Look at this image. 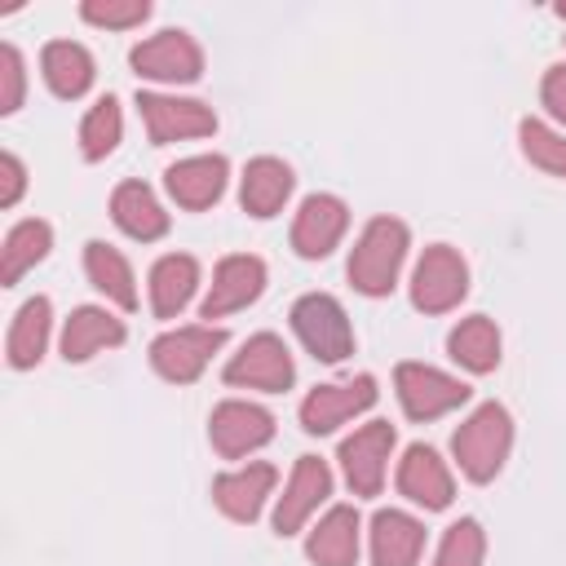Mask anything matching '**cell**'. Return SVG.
I'll return each instance as SVG.
<instances>
[{"instance_id": "1", "label": "cell", "mask_w": 566, "mask_h": 566, "mask_svg": "<svg viewBox=\"0 0 566 566\" xmlns=\"http://www.w3.org/2000/svg\"><path fill=\"white\" fill-rule=\"evenodd\" d=\"M402 256H407V226L394 217H376L349 256V283L367 296H385L398 279Z\"/></svg>"}, {"instance_id": "2", "label": "cell", "mask_w": 566, "mask_h": 566, "mask_svg": "<svg viewBox=\"0 0 566 566\" xmlns=\"http://www.w3.org/2000/svg\"><path fill=\"white\" fill-rule=\"evenodd\" d=\"M509 442H513V424H509V411L500 402H486L478 407L451 438L455 447V460L460 469L473 478V482H491L509 455Z\"/></svg>"}, {"instance_id": "3", "label": "cell", "mask_w": 566, "mask_h": 566, "mask_svg": "<svg viewBox=\"0 0 566 566\" xmlns=\"http://www.w3.org/2000/svg\"><path fill=\"white\" fill-rule=\"evenodd\" d=\"M292 327L296 336L305 340V349L323 363H340L349 349H354V332H349V318L340 310L336 296L327 292H310L292 305Z\"/></svg>"}, {"instance_id": "4", "label": "cell", "mask_w": 566, "mask_h": 566, "mask_svg": "<svg viewBox=\"0 0 566 566\" xmlns=\"http://www.w3.org/2000/svg\"><path fill=\"white\" fill-rule=\"evenodd\" d=\"M394 385H398L402 411L411 420H433V416H442V411H451L469 398V385H460L455 376H447L438 367H424V363H398Z\"/></svg>"}, {"instance_id": "5", "label": "cell", "mask_w": 566, "mask_h": 566, "mask_svg": "<svg viewBox=\"0 0 566 566\" xmlns=\"http://www.w3.org/2000/svg\"><path fill=\"white\" fill-rule=\"evenodd\" d=\"M464 292H469V270H464L460 252L447 248V243L429 248V252L420 256L416 274H411V301H416L424 314H442V310H451Z\"/></svg>"}, {"instance_id": "6", "label": "cell", "mask_w": 566, "mask_h": 566, "mask_svg": "<svg viewBox=\"0 0 566 566\" xmlns=\"http://www.w3.org/2000/svg\"><path fill=\"white\" fill-rule=\"evenodd\" d=\"M221 345H226V332L221 327H177V332H168V336H159L150 345V363H155L159 376L186 385V380H195L208 367V358Z\"/></svg>"}, {"instance_id": "7", "label": "cell", "mask_w": 566, "mask_h": 566, "mask_svg": "<svg viewBox=\"0 0 566 566\" xmlns=\"http://www.w3.org/2000/svg\"><path fill=\"white\" fill-rule=\"evenodd\" d=\"M137 111L146 119V133L155 146L177 142V137H208L217 128L212 106L190 102V97H159V93H137Z\"/></svg>"}, {"instance_id": "8", "label": "cell", "mask_w": 566, "mask_h": 566, "mask_svg": "<svg viewBox=\"0 0 566 566\" xmlns=\"http://www.w3.org/2000/svg\"><path fill=\"white\" fill-rule=\"evenodd\" d=\"M292 376H296V371H292V354H287V345H283L279 336H270V332L252 336V340L226 363V380H230V385H252V389H270V394L287 389Z\"/></svg>"}, {"instance_id": "9", "label": "cell", "mask_w": 566, "mask_h": 566, "mask_svg": "<svg viewBox=\"0 0 566 566\" xmlns=\"http://www.w3.org/2000/svg\"><path fill=\"white\" fill-rule=\"evenodd\" d=\"M371 402H376V380L371 376H354L345 385H318L301 402V424L310 433H332L336 424H345L349 416L367 411Z\"/></svg>"}, {"instance_id": "10", "label": "cell", "mask_w": 566, "mask_h": 566, "mask_svg": "<svg viewBox=\"0 0 566 566\" xmlns=\"http://www.w3.org/2000/svg\"><path fill=\"white\" fill-rule=\"evenodd\" d=\"M389 447H394V424L389 420H371L354 438L340 442V464H345V478H349L354 495H376L380 491Z\"/></svg>"}, {"instance_id": "11", "label": "cell", "mask_w": 566, "mask_h": 566, "mask_svg": "<svg viewBox=\"0 0 566 566\" xmlns=\"http://www.w3.org/2000/svg\"><path fill=\"white\" fill-rule=\"evenodd\" d=\"M208 433H212V447L226 460H234V455H248L274 438V416L265 407H252V402H221L212 411Z\"/></svg>"}, {"instance_id": "12", "label": "cell", "mask_w": 566, "mask_h": 566, "mask_svg": "<svg viewBox=\"0 0 566 566\" xmlns=\"http://www.w3.org/2000/svg\"><path fill=\"white\" fill-rule=\"evenodd\" d=\"M133 66L146 80H199L203 53L186 31H159L133 49Z\"/></svg>"}, {"instance_id": "13", "label": "cell", "mask_w": 566, "mask_h": 566, "mask_svg": "<svg viewBox=\"0 0 566 566\" xmlns=\"http://www.w3.org/2000/svg\"><path fill=\"white\" fill-rule=\"evenodd\" d=\"M327 491H332L327 464H323L318 455H301L296 469H292V482H287V491H283V500H279V509H274V531H279V535L301 531V522L318 509V500H327Z\"/></svg>"}, {"instance_id": "14", "label": "cell", "mask_w": 566, "mask_h": 566, "mask_svg": "<svg viewBox=\"0 0 566 566\" xmlns=\"http://www.w3.org/2000/svg\"><path fill=\"white\" fill-rule=\"evenodd\" d=\"M345 203L336 195H310L292 221V248L301 256H327L336 248V239L345 234Z\"/></svg>"}, {"instance_id": "15", "label": "cell", "mask_w": 566, "mask_h": 566, "mask_svg": "<svg viewBox=\"0 0 566 566\" xmlns=\"http://www.w3.org/2000/svg\"><path fill=\"white\" fill-rule=\"evenodd\" d=\"M265 287V265L256 256H226L212 274V292L203 301V318H221L230 310H243Z\"/></svg>"}, {"instance_id": "16", "label": "cell", "mask_w": 566, "mask_h": 566, "mask_svg": "<svg viewBox=\"0 0 566 566\" xmlns=\"http://www.w3.org/2000/svg\"><path fill=\"white\" fill-rule=\"evenodd\" d=\"M398 491L424 509H447L451 504V473L438 460L433 447H407L402 464H398Z\"/></svg>"}, {"instance_id": "17", "label": "cell", "mask_w": 566, "mask_h": 566, "mask_svg": "<svg viewBox=\"0 0 566 566\" xmlns=\"http://www.w3.org/2000/svg\"><path fill=\"white\" fill-rule=\"evenodd\" d=\"M168 195L181 208H208L221 199L226 190V159L221 155H199V159H181L168 172Z\"/></svg>"}, {"instance_id": "18", "label": "cell", "mask_w": 566, "mask_h": 566, "mask_svg": "<svg viewBox=\"0 0 566 566\" xmlns=\"http://www.w3.org/2000/svg\"><path fill=\"white\" fill-rule=\"evenodd\" d=\"M270 486H274V469H270V464H248V469H239V473H221V478L212 482V500H217V509H221L226 517L252 522V517L261 513Z\"/></svg>"}, {"instance_id": "19", "label": "cell", "mask_w": 566, "mask_h": 566, "mask_svg": "<svg viewBox=\"0 0 566 566\" xmlns=\"http://www.w3.org/2000/svg\"><path fill=\"white\" fill-rule=\"evenodd\" d=\"M420 544H424V526L416 517H407L398 509L376 513V522H371V557H376V566H416Z\"/></svg>"}, {"instance_id": "20", "label": "cell", "mask_w": 566, "mask_h": 566, "mask_svg": "<svg viewBox=\"0 0 566 566\" xmlns=\"http://www.w3.org/2000/svg\"><path fill=\"white\" fill-rule=\"evenodd\" d=\"M310 562L318 566H354L358 557V513L349 504L332 509L314 531H310V544H305Z\"/></svg>"}, {"instance_id": "21", "label": "cell", "mask_w": 566, "mask_h": 566, "mask_svg": "<svg viewBox=\"0 0 566 566\" xmlns=\"http://www.w3.org/2000/svg\"><path fill=\"white\" fill-rule=\"evenodd\" d=\"M292 195V168L283 159H252L248 172H243V208L252 217H274L283 208V199Z\"/></svg>"}, {"instance_id": "22", "label": "cell", "mask_w": 566, "mask_h": 566, "mask_svg": "<svg viewBox=\"0 0 566 566\" xmlns=\"http://www.w3.org/2000/svg\"><path fill=\"white\" fill-rule=\"evenodd\" d=\"M111 212H115V221H119V230H128L133 239H159L164 230H168V212L155 203V195H150V186H142V181H124L115 195H111Z\"/></svg>"}, {"instance_id": "23", "label": "cell", "mask_w": 566, "mask_h": 566, "mask_svg": "<svg viewBox=\"0 0 566 566\" xmlns=\"http://www.w3.org/2000/svg\"><path fill=\"white\" fill-rule=\"evenodd\" d=\"M119 340H124V323H119V318H111L106 310L84 305V310H75V314L66 318L62 354H66V363H80V358L97 354L102 345H119Z\"/></svg>"}, {"instance_id": "24", "label": "cell", "mask_w": 566, "mask_h": 566, "mask_svg": "<svg viewBox=\"0 0 566 566\" xmlns=\"http://www.w3.org/2000/svg\"><path fill=\"white\" fill-rule=\"evenodd\" d=\"M40 66H44V80H49V88H53L57 97H80V93L93 84V57H88V49H80V44H71V40L44 44Z\"/></svg>"}, {"instance_id": "25", "label": "cell", "mask_w": 566, "mask_h": 566, "mask_svg": "<svg viewBox=\"0 0 566 566\" xmlns=\"http://www.w3.org/2000/svg\"><path fill=\"white\" fill-rule=\"evenodd\" d=\"M195 283H199L195 256H164L150 270V305H155V314L159 318H172L195 296Z\"/></svg>"}, {"instance_id": "26", "label": "cell", "mask_w": 566, "mask_h": 566, "mask_svg": "<svg viewBox=\"0 0 566 566\" xmlns=\"http://www.w3.org/2000/svg\"><path fill=\"white\" fill-rule=\"evenodd\" d=\"M84 265H88V279H93V287L97 292H106L119 310H133L137 305V287H133V270H128V261L111 248V243H102V239H93L88 248H84Z\"/></svg>"}, {"instance_id": "27", "label": "cell", "mask_w": 566, "mask_h": 566, "mask_svg": "<svg viewBox=\"0 0 566 566\" xmlns=\"http://www.w3.org/2000/svg\"><path fill=\"white\" fill-rule=\"evenodd\" d=\"M44 345H49V301L35 296V301H27V305L18 310V318H13V332H9V363H13V367H35L40 354H44Z\"/></svg>"}, {"instance_id": "28", "label": "cell", "mask_w": 566, "mask_h": 566, "mask_svg": "<svg viewBox=\"0 0 566 566\" xmlns=\"http://www.w3.org/2000/svg\"><path fill=\"white\" fill-rule=\"evenodd\" d=\"M451 358L455 363H464L469 371H491L495 363H500V332H495V323L491 318H464L455 332H451Z\"/></svg>"}, {"instance_id": "29", "label": "cell", "mask_w": 566, "mask_h": 566, "mask_svg": "<svg viewBox=\"0 0 566 566\" xmlns=\"http://www.w3.org/2000/svg\"><path fill=\"white\" fill-rule=\"evenodd\" d=\"M49 239H53V234H49L44 221H22V226H13L9 239H4V248H0V279H4V283H18L22 270L35 265V261L49 252Z\"/></svg>"}, {"instance_id": "30", "label": "cell", "mask_w": 566, "mask_h": 566, "mask_svg": "<svg viewBox=\"0 0 566 566\" xmlns=\"http://www.w3.org/2000/svg\"><path fill=\"white\" fill-rule=\"evenodd\" d=\"M115 142H119V102H115V97H102V102L84 115V124H80L84 159H102V155H111Z\"/></svg>"}, {"instance_id": "31", "label": "cell", "mask_w": 566, "mask_h": 566, "mask_svg": "<svg viewBox=\"0 0 566 566\" xmlns=\"http://www.w3.org/2000/svg\"><path fill=\"white\" fill-rule=\"evenodd\" d=\"M522 150L535 168H544L553 177H566V137H557L539 119H522Z\"/></svg>"}, {"instance_id": "32", "label": "cell", "mask_w": 566, "mask_h": 566, "mask_svg": "<svg viewBox=\"0 0 566 566\" xmlns=\"http://www.w3.org/2000/svg\"><path fill=\"white\" fill-rule=\"evenodd\" d=\"M482 526L473 517H460L447 535H442V548H438V562L433 566H482Z\"/></svg>"}, {"instance_id": "33", "label": "cell", "mask_w": 566, "mask_h": 566, "mask_svg": "<svg viewBox=\"0 0 566 566\" xmlns=\"http://www.w3.org/2000/svg\"><path fill=\"white\" fill-rule=\"evenodd\" d=\"M146 13H150L146 0H88L84 4V18L97 27H137L146 22Z\"/></svg>"}, {"instance_id": "34", "label": "cell", "mask_w": 566, "mask_h": 566, "mask_svg": "<svg viewBox=\"0 0 566 566\" xmlns=\"http://www.w3.org/2000/svg\"><path fill=\"white\" fill-rule=\"evenodd\" d=\"M0 75H4V93H0V111H18L22 106V57L13 44L0 49Z\"/></svg>"}, {"instance_id": "35", "label": "cell", "mask_w": 566, "mask_h": 566, "mask_svg": "<svg viewBox=\"0 0 566 566\" xmlns=\"http://www.w3.org/2000/svg\"><path fill=\"white\" fill-rule=\"evenodd\" d=\"M544 106L557 119H566V62L562 66H548V75H544Z\"/></svg>"}, {"instance_id": "36", "label": "cell", "mask_w": 566, "mask_h": 566, "mask_svg": "<svg viewBox=\"0 0 566 566\" xmlns=\"http://www.w3.org/2000/svg\"><path fill=\"white\" fill-rule=\"evenodd\" d=\"M0 168H4V190H0V203L9 208V203L22 195V164H18V155H4V159H0Z\"/></svg>"}]
</instances>
